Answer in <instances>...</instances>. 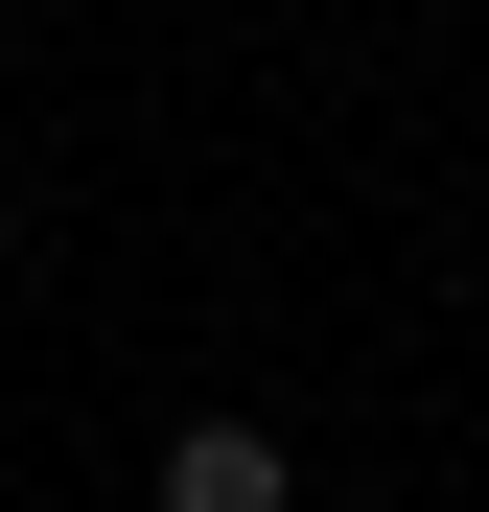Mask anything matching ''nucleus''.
I'll return each mask as SVG.
<instances>
[{"label":"nucleus","instance_id":"1","mask_svg":"<svg viewBox=\"0 0 489 512\" xmlns=\"http://www.w3.org/2000/svg\"><path fill=\"white\" fill-rule=\"evenodd\" d=\"M163 512H303V443L280 419H187L163 443Z\"/></svg>","mask_w":489,"mask_h":512}]
</instances>
